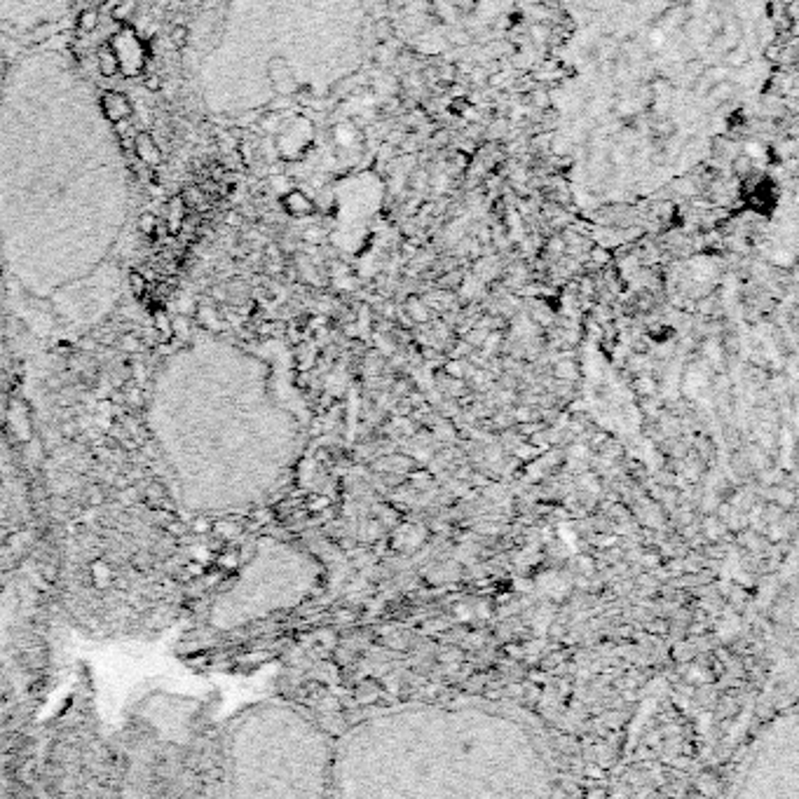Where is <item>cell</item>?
Masks as SVG:
<instances>
[{
    "instance_id": "cell-1",
    "label": "cell",
    "mask_w": 799,
    "mask_h": 799,
    "mask_svg": "<svg viewBox=\"0 0 799 799\" xmlns=\"http://www.w3.org/2000/svg\"><path fill=\"white\" fill-rule=\"evenodd\" d=\"M173 492L195 511H237L274 486L288 424L263 364L218 340L190 343L157 369L146 405Z\"/></svg>"
},
{
    "instance_id": "cell-2",
    "label": "cell",
    "mask_w": 799,
    "mask_h": 799,
    "mask_svg": "<svg viewBox=\"0 0 799 799\" xmlns=\"http://www.w3.org/2000/svg\"><path fill=\"white\" fill-rule=\"evenodd\" d=\"M307 736L281 708H251L228 724L223 738L225 788L230 795H291L307 776Z\"/></svg>"
},
{
    "instance_id": "cell-3",
    "label": "cell",
    "mask_w": 799,
    "mask_h": 799,
    "mask_svg": "<svg viewBox=\"0 0 799 799\" xmlns=\"http://www.w3.org/2000/svg\"><path fill=\"white\" fill-rule=\"evenodd\" d=\"M111 47L120 61V73L125 77L139 75L146 66V47L132 29H122L118 36L111 38Z\"/></svg>"
},
{
    "instance_id": "cell-4",
    "label": "cell",
    "mask_w": 799,
    "mask_h": 799,
    "mask_svg": "<svg viewBox=\"0 0 799 799\" xmlns=\"http://www.w3.org/2000/svg\"><path fill=\"white\" fill-rule=\"evenodd\" d=\"M101 113L106 115L108 122L118 125V122L129 120L134 115V103L129 101V96L125 92L108 89V92L101 94Z\"/></svg>"
},
{
    "instance_id": "cell-5",
    "label": "cell",
    "mask_w": 799,
    "mask_h": 799,
    "mask_svg": "<svg viewBox=\"0 0 799 799\" xmlns=\"http://www.w3.org/2000/svg\"><path fill=\"white\" fill-rule=\"evenodd\" d=\"M134 153H137V157L148 166H160L164 162L162 148L155 141L153 132H139L137 137H134Z\"/></svg>"
},
{
    "instance_id": "cell-6",
    "label": "cell",
    "mask_w": 799,
    "mask_h": 799,
    "mask_svg": "<svg viewBox=\"0 0 799 799\" xmlns=\"http://www.w3.org/2000/svg\"><path fill=\"white\" fill-rule=\"evenodd\" d=\"M267 73H270V77H272L274 89H279V92L286 94V92H291V89L295 87L291 68H288V66H286V61H281L279 56H274V59L270 61Z\"/></svg>"
},
{
    "instance_id": "cell-7",
    "label": "cell",
    "mask_w": 799,
    "mask_h": 799,
    "mask_svg": "<svg viewBox=\"0 0 799 799\" xmlns=\"http://www.w3.org/2000/svg\"><path fill=\"white\" fill-rule=\"evenodd\" d=\"M96 66H99V73L103 77H115L120 73V61L115 56V52L111 45H101L99 54H96Z\"/></svg>"
},
{
    "instance_id": "cell-8",
    "label": "cell",
    "mask_w": 799,
    "mask_h": 799,
    "mask_svg": "<svg viewBox=\"0 0 799 799\" xmlns=\"http://www.w3.org/2000/svg\"><path fill=\"white\" fill-rule=\"evenodd\" d=\"M185 214H188V211H185L180 197L178 195L171 197L169 206H166V228H169L171 235H178L180 232V228H183V223H185Z\"/></svg>"
},
{
    "instance_id": "cell-9",
    "label": "cell",
    "mask_w": 799,
    "mask_h": 799,
    "mask_svg": "<svg viewBox=\"0 0 799 799\" xmlns=\"http://www.w3.org/2000/svg\"><path fill=\"white\" fill-rule=\"evenodd\" d=\"M178 197L180 202H183L185 211H202V206L206 202V192L199 188V185H188Z\"/></svg>"
},
{
    "instance_id": "cell-10",
    "label": "cell",
    "mask_w": 799,
    "mask_h": 799,
    "mask_svg": "<svg viewBox=\"0 0 799 799\" xmlns=\"http://www.w3.org/2000/svg\"><path fill=\"white\" fill-rule=\"evenodd\" d=\"M134 15H137V0H120V3L111 10V17L122 26H127L129 22H132Z\"/></svg>"
},
{
    "instance_id": "cell-11",
    "label": "cell",
    "mask_w": 799,
    "mask_h": 799,
    "mask_svg": "<svg viewBox=\"0 0 799 799\" xmlns=\"http://www.w3.org/2000/svg\"><path fill=\"white\" fill-rule=\"evenodd\" d=\"M190 42V29L183 24H173L171 31H169V45L176 49H185Z\"/></svg>"
},
{
    "instance_id": "cell-12",
    "label": "cell",
    "mask_w": 799,
    "mask_h": 799,
    "mask_svg": "<svg viewBox=\"0 0 799 799\" xmlns=\"http://www.w3.org/2000/svg\"><path fill=\"white\" fill-rule=\"evenodd\" d=\"M77 29L82 33H92V31L99 29V10H82L80 17H77Z\"/></svg>"
},
{
    "instance_id": "cell-13",
    "label": "cell",
    "mask_w": 799,
    "mask_h": 799,
    "mask_svg": "<svg viewBox=\"0 0 799 799\" xmlns=\"http://www.w3.org/2000/svg\"><path fill=\"white\" fill-rule=\"evenodd\" d=\"M286 206L291 214H307L309 209H312V204H309V199H305L300 195V192H288L286 195Z\"/></svg>"
},
{
    "instance_id": "cell-14",
    "label": "cell",
    "mask_w": 799,
    "mask_h": 799,
    "mask_svg": "<svg viewBox=\"0 0 799 799\" xmlns=\"http://www.w3.org/2000/svg\"><path fill=\"white\" fill-rule=\"evenodd\" d=\"M139 228L143 235H155V230H157V218L150 211H146V214L139 216Z\"/></svg>"
},
{
    "instance_id": "cell-15",
    "label": "cell",
    "mask_w": 799,
    "mask_h": 799,
    "mask_svg": "<svg viewBox=\"0 0 799 799\" xmlns=\"http://www.w3.org/2000/svg\"><path fill=\"white\" fill-rule=\"evenodd\" d=\"M146 89L148 92H160V89H162V77L157 73H150L146 77Z\"/></svg>"
},
{
    "instance_id": "cell-16",
    "label": "cell",
    "mask_w": 799,
    "mask_h": 799,
    "mask_svg": "<svg viewBox=\"0 0 799 799\" xmlns=\"http://www.w3.org/2000/svg\"><path fill=\"white\" fill-rule=\"evenodd\" d=\"M272 185L277 188V192H284V195L291 190V183H288V178H284V176H274L272 178Z\"/></svg>"
},
{
    "instance_id": "cell-17",
    "label": "cell",
    "mask_w": 799,
    "mask_h": 799,
    "mask_svg": "<svg viewBox=\"0 0 799 799\" xmlns=\"http://www.w3.org/2000/svg\"><path fill=\"white\" fill-rule=\"evenodd\" d=\"M120 0H101V10H106V12H111L115 5H118Z\"/></svg>"
},
{
    "instance_id": "cell-18",
    "label": "cell",
    "mask_w": 799,
    "mask_h": 799,
    "mask_svg": "<svg viewBox=\"0 0 799 799\" xmlns=\"http://www.w3.org/2000/svg\"><path fill=\"white\" fill-rule=\"evenodd\" d=\"M225 218H228V223H232V225H237V223H240V221H242V216H240V214H237V211H230V214H228V216H225Z\"/></svg>"
},
{
    "instance_id": "cell-19",
    "label": "cell",
    "mask_w": 799,
    "mask_h": 799,
    "mask_svg": "<svg viewBox=\"0 0 799 799\" xmlns=\"http://www.w3.org/2000/svg\"><path fill=\"white\" fill-rule=\"evenodd\" d=\"M192 3H202V0H192Z\"/></svg>"
}]
</instances>
